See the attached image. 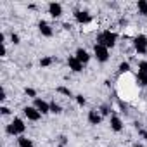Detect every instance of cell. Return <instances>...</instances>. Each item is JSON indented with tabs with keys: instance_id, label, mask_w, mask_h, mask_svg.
<instances>
[{
	"instance_id": "cell-1",
	"label": "cell",
	"mask_w": 147,
	"mask_h": 147,
	"mask_svg": "<svg viewBox=\"0 0 147 147\" xmlns=\"http://www.w3.org/2000/svg\"><path fill=\"white\" fill-rule=\"evenodd\" d=\"M116 42H118V35L111 30H104L97 35V43L106 47V49H113L116 45Z\"/></svg>"
},
{
	"instance_id": "cell-2",
	"label": "cell",
	"mask_w": 147,
	"mask_h": 147,
	"mask_svg": "<svg viewBox=\"0 0 147 147\" xmlns=\"http://www.w3.org/2000/svg\"><path fill=\"white\" fill-rule=\"evenodd\" d=\"M5 131H7V135H18V137H21L26 131V125H24V121L21 118H14L5 126Z\"/></svg>"
},
{
	"instance_id": "cell-3",
	"label": "cell",
	"mask_w": 147,
	"mask_h": 147,
	"mask_svg": "<svg viewBox=\"0 0 147 147\" xmlns=\"http://www.w3.org/2000/svg\"><path fill=\"white\" fill-rule=\"evenodd\" d=\"M133 49L140 54V55H145L147 54V36L145 35H137L133 38Z\"/></svg>"
},
{
	"instance_id": "cell-4",
	"label": "cell",
	"mask_w": 147,
	"mask_h": 147,
	"mask_svg": "<svg viewBox=\"0 0 147 147\" xmlns=\"http://www.w3.org/2000/svg\"><path fill=\"white\" fill-rule=\"evenodd\" d=\"M94 57H95L99 62H107V61H109V49H106V47L95 43V45H94Z\"/></svg>"
},
{
	"instance_id": "cell-5",
	"label": "cell",
	"mask_w": 147,
	"mask_h": 147,
	"mask_svg": "<svg viewBox=\"0 0 147 147\" xmlns=\"http://www.w3.org/2000/svg\"><path fill=\"white\" fill-rule=\"evenodd\" d=\"M33 107H35L42 116L50 113V102H47V100H43V99H40V97H36V99L33 100Z\"/></svg>"
},
{
	"instance_id": "cell-6",
	"label": "cell",
	"mask_w": 147,
	"mask_h": 147,
	"mask_svg": "<svg viewBox=\"0 0 147 147\" xmlns=\"http://www.w3.org/2000/svg\"><path fill=\"white\" fill-rule=\"evenodd\" d=\"M109 125H111V130L116 131V133H119V131L123 130V121H121V118H119L116 113H113V114L109 116Z\"/></svg>"
},
{
	"instance_id": "cell-7",
	"label": "cell",
	"mask_w": 147,
	"mask_h": 147,
	"mask_svg": "<svg viewBox=\"0 0 147 147\" xmlns=\"http://www.w3.org/2000/svg\"><path fill=\"white\" fill-rule=\"evenodd\" d=\"M75 19H76V23H80V24H88V23H92V16H90L88 11H75Z\"/></svg>"
},
{
	"instance_id": "cell-8",
	"label": "cell",
	"mask_w": 147,
	"mask_h": 147,
	"mask_svg": "<svg viewBox=\"0 0 147 147\" xmlns=\"http://www.w3.org/2000/svg\"><path fill=\"white\" fill-rule=\"evenodd\" d=\"M23 114H24L30 121H38V119L42 118V114H40L33 106H26V107H23Z\"/></svg>"
},
{
	"instance_id": "cell-9",
	"label": "cell",
	"mask_w": 147,
	"mask_h": 147,
	"mask_svg": "<svg viewBox=\"0 0 147 147\" xmlns=\"http://www.w3.org/2000/svg\"><path fill=\"white\" fill-rule=\"evenodd\" d=\"M87 119H88V123H90V125L97 126V125H100V123H102V114H100L97 109H90V111H88V114H87Z\"/></svg>"
},
{
	"instance_id": "cell-10",
	"label": "cell",
	"mask_w": 147,
	"mask_h": 147,
	"mask_svg": "<svg viewBox=\"0 0 147 147\" xmlns=\"http://www.w3.org/2000/svg\"><path fill=\"white\" fill-rule=\"evenodd\" d=\"M67 66H69V69H71L73 73H82V71H83V64H82L75 55H69V57H67Z\"/></svg>"
},
{
	"instance_id": "cell-11",
	"label": "cell",
	"mask_w": 147,
	"mask_h": 147,
	"mask_svg": "<svg viewBox=\"0 0 147 147\" xmlns=\"http://www.w3.org/2000/svg\"><path fill=\"white\" fill-rule=\"evenodd\" d=\"M47 9H49V14H50L54 19H57V18L62 16V5H61L59 2H50Z\"/></svg>"
},
{
	"instance_id": "cell-12",
	"label": "cell",
	"mask_w": 147,
	"mask_h": 147,
	"mask_svg": "<svg viewBox=\"0 0 147 147\" xmlns=\"http://www.w3.org/2000/svg\"><path fill=\"white\" fill-rule=\"evenodd\" d=\"M38 31L42 33V36H47V38H50L54 35V30L50 28V24L47 21H40L38 23Z\"/></svg>"
},
{
	"instance_id": "cell-13",
	"label": "cell",
	"mask_w": 147,
	"mask_h": 147,
	"mask_svg": "<svg viewBox=\"0 0 147 147\" xmlns=\"http://www.w3.org/2000/svg\"><path fill=\"white\" fill-rule=\"evenodd\" d=\"M75 57H76V59H78L83 66H85V64H88V61H90V54H88L85 49H82V47H80V49H76Z\"/></svg>"
},
{
	"instance_id": "cell-14",
	"label": "cell",
	"mask_w": 147,
	"mask_h": 147,
	"mask_svg": "<svg viewBox=\"0 0 147 147\" xmlns=\"http://www.w3.org/2000/svg\"><path fill=\"white\" fill-rule=\"evenodd\" d=\"M18 147H35V144H33L31 138L21 135V137H18Z\"/></svg>"
},
{
	"instance_id": "cell-15",
	"label": "cell",
	"mask_w": 147,
	"mask_h": 147,
	"mask_svg": "<svg viewBox=\"0 0 147 147\" xmlns=\"http://www.w3.org/2000/svg\"><path fill=\"white\" fill-rule=\"evenodd\" d=\"M137 9H138V14L147 16V0H138V2H137Z\"/></svg>"
},
{
	"instance_id": "cell-16",
	"label": "cell",
	"mask_w": 147,
	"mask_h": 147,
	"mask_svg": "<svg viewBox=\"0 0 147 147\" xmlns=\"http://www.w3.org/2000/svg\"><path fill=\"white\" fill-rule=\"evenodd\" d=\"M50 113H52V114H61V113H62L61 104H57L55 100H52V102H50Z\"/></svg>"
},
{
	"instance_id": "cell-17",
	"label": "cell",
	"mask_w": 147,
	"mask_h": 147,
	"mask_svg": "<svg viewBox=\"0 0 147 147\" xmlns=\"http://www.w3.org/2000/svg\"><path fill=\"white\" fill-rule=\"evenodd\" d=\"M52 62H54V57H42L40 59V66L42 67H49V66H52Z\"/></svg>"
},
{
	"instance_id": "cell-18",
	"label": "cell",
	"mask_w": 147,
	"mask_h": 147,
	"mask_svg": "<svg viewBox=\"0 0 147 147\" xmlns=\"http://www.w3.org/2000/svg\"><path fill=\"white\" fill-rule=\"evenodd\" d=\"M99 113L102 114V118H104V116H111V107H109L107 104H102V106L99 107Z\"/></svg>"
},
{
	"instance_id": "cell-19",
	"label": "cell",
	"mask_w": 147,
	"mask_h": 147,
	"mask_svg": "<svg viewBox=\"0 0 147 147\" xmlns=\"http://www.w3.org/2000/svg\"><path fill=\"white\" fill-rule=\"evenodd\" d=\"M138 73L144 76H147V61H140L138 62Z\"/></svg>"
},
{
	"instance_id": "cell-20",
	"label": "cell",
	"mask_w": 147,
	"mask_h": 147,
	"mask_svg": "<svg viewBox=\"0 0 147 147\" xmlns=\"http://www.w3.org/2000/svg\"><path fill=\"white\" fill-rule=\"evenodd\" d=\"M118 71H119V73H128V71H130V62H128V61H123V62L119 64Z\"/></svg>"
},
{
	"instance_id": "cell-21",
	"label": "cell",
	"mask_w": 147,
	"mask_h": 147,
	"mask_svg": "<svg viewBox=\"0 0 147 147\" xmlns=\"http://www.w3.org/2000/svg\"><path fill=\"white\" fill-rule=\"evenodd\" d=\"M133 125H135V128L138 130V133H140V137L147 140V130H145V128H142V126H140V123H133Z\"/></svg>"
},
{
	"instance_id": "cell-22",
	"label": "cell",
	"mask_w": 147,
	"mask_h": 147,
	"mask_svg": "<svg viewBox=\"0 0 147 147\" xmlns=\"http://www.w3.org/2000/svg\"><path fill=\"white\" fill-rule=\"evenodd\" d=\"M57 92H59V94H62V95H66V97H73L71 90H69V88H66V87H57Z\"/></svg>"
},
{
	"instance_id": "cell-23",
	"label": "cell",
	"mask_w": 147,
	"mask_h": 147,
	"mask_svg": "<svg viewBox=\"0 0 147 147\" xmlns=\"http://www.w3.org/2000/svg\"><path fill=\"white\" fill-rule=\"evenodd\" d=\"M24 94H26L28 97L36 99V90H35V88H31V87H26V88H24Z\"/></svg>"
},
{
	"instance_id": "cell-24",
	"label": "cell",
	"mask_w": 147,
	"mask_h": 147,
	"mask_svg": "<svg viewBox=\"0 0 147 147\" xmlns=\"http://www.w3.org/2000/svg\"><path fill=\"white\" fill-rule=\"evenodd\" d=\"M11 42H12L14 45H19V43H21V38H19V35H18V33H12V35H11Z\"/></svg>"
},
{
	"instance_id": "cell-25",
	"label": "cell",
	"mask_w": 147,
	"mask_h": 147,
	"mask_svg": "<svg viewBox=\"0 0 147 147\" xmlns=\"http://www.w3.org/2000/svg\"><path fill=\"white\" fill-rule=\"evenodd\" d=\"M75 99H76V104H78V106H85V104H87V99H85L83 95H76Z\"/></svg>"
},
{
	"instance_id": "cell-26",
	"label": "cell",
	"mask_w": 147,
	"mask_h": 147,
	"mask_svg": "<svg viewBox=\"0 0 147 147\" xmlns=\"http://www.w3.org/2000/svg\"><path fill=\"white\" fill-rule=\"evenodd\" d=\"M66 144H67V137L66 135H61L59 137V145H64L66 147Z\"/></svg>"
},
{
	"instance_id": "cell-27",
	"label": "cell",
	"mask_w": 147,
	"mask_h": 147,
	"mask_svg": "<svg viewBox=\"0 0 147 147\" xmlns=\"http://www.w3.org/2000/svg\"><path fill=\"white\" fill-rule=\"evenodd\" d=\"M0 111H2L4 116H9V114H11V109H9L7 106H2V107H0Z\"/></svg>"
},
{
	"instance_id": "cell-28",
	"label": "cell",
	"mask_w": 147,
	"mask_h": 147,
	"mask_svg": "<svg viewBox=\"0 0 147 147\" xmlns=\"http://www.w3.org/2000/svg\"><path fill=\"white\" fill-rule=\"evenodd\" d=\"M5 99H7V94H5V88H2V92H0V100L4 102Z\"/></svg>"
},
{
	"instance_id": "cell-29",
	"label": "cell",
	"mask_w": 147,
	"mask_h": 147,
	"mask_svg": "<svg viewBox=\"0 0 147 147\" xmlns=\"http://www.w3.org/2000/svg\"><path fill=\"white\" fill-rule=\"evenodd\" d=\"M126 24H128V19L121 18V19H119V26H126Z\"/></svg>"
},
{
	"instance_id": "cell-30",
	"label": "cell",
	"mask_w": 147,
	"mask_h": 147,
	"mask_svg": "<svg viewBox=\"0 0 147 147\" xmlns=\"http://www.w3.org/2000/svg\"><path fill=\"white\" fill-rule=\"evenodd\" d=\"M119 107H121V109H125V113H126V104H125L123 100H119Z\"/></svg>"
},
{
	"instance_id": "cell-31",
	"label": "cell",
	"mask_w": 147,
	"mask_h": 147,
	"mask_svg": "<svg viewBox=\"0 0 147 147\" xmlns=\"http://www.w3.org/2000/svg\"><path fill=\"white\" fill-rule=\"evenodd\" d=\"M133 147H144L142 144H133Z\"/></svg>"
},
{
	"instance_id": "cell-32",
	"label": "cell",
	"mask_w": 147,
	"mask_h": 147,
	"mask_svg": "<svg viewBox=\"0 0 147 147\" xmlns=\"http://www.w3.org/2000/svg\"><path fill=\"white\" fill-rule=\"evenodd\" d=\"M57 147H64V145H57Z\"/></svg>"
},
{
	"instance_id": "cell-33",
	"label": "cell",
	"mask_w": 147,
	"mask_h": 147,
	"mask_svg": "<svg viewBox=\"0 0 147 147\" xmlns=\"http://www.w3.org/2000/svg\"><path fill=\"white\" fill-rule=\"evenodd\" d=\"M145 88H147V83H145Z\"/></svg>"
}]
</instances>
